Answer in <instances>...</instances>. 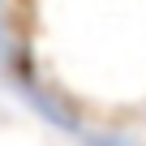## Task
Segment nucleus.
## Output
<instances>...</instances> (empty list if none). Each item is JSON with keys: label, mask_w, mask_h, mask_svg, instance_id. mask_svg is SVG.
Listing matches in <instances>:
<instances>
[{"label": "nucleus", "mask_w": 146, "mask_h": 146, "mask_svg": "<svg viewBox=\"0 0 146 146\" xmlns=\"http://www.w3.org/2000/svg\"><path fill=\"white\" fill-rule=\"evenodd\" d=\"M0 35H5V0H0Z\"/></svg>", "instance_id": "f03ea898"}, {"label": "nucleus", "mask_w": 146, "mask_h": 146, "mask_svg": "<svg viewBox=\"0 0 146 146\" xmlns=\"http://www.w3.org/2000/svg\"><path fill=\"white\" fill-rule=\"evenodd\" d=\"M86 146H133V142H125V137H116V133H108V137H90Z\"/></svg>", "instance_id": "f257e3e1"}]
</instances>
